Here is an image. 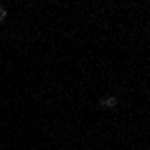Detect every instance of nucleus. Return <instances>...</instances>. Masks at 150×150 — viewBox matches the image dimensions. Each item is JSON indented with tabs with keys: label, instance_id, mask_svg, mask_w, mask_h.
<instances>
[{
	"label": "nucleus",
	"instance_id": "1",
	"mask_svg": "<svg viewBox=\"0 0 150 150\" xmlns=\"http://www.w3.org/2000/svg\"><path fill=\"white\" fill-rule=\"evenodd\" d=\"M116 104H118V98H116V96H106V98H100V106H104V108H114Z\"/></svg>",
	"mask_w": 150,
	"mask_h": 150
},
{
	"label": "nucleus",
	"instance_id": "2",
	"mask_svg": "<svg viewBox=\"0 0 150 150\" xmlns=\"http://www.w3.org/2000/svg\"><path fill=\"white\" fill-rule=\"evenodd\" d=\"M6 16H8V12H6V8H4V6H0V22H2V20H4Z\"/></svg>",
	"mask_w": 150,
	"mask_h": 150
}]
</instances>
